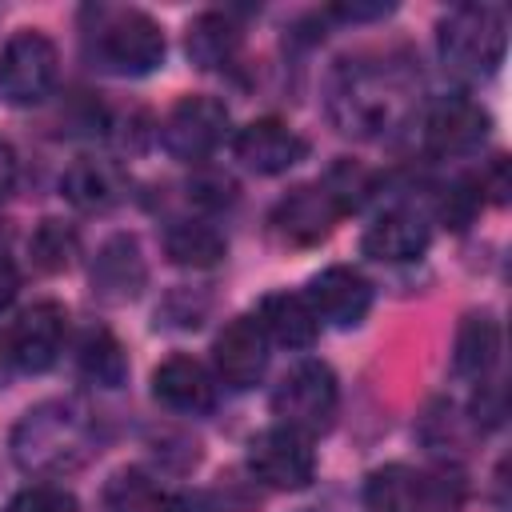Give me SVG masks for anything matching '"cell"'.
I'll return each instance as SVG.
<instances>
[{
  "mask_svg": "<svg viewBox=\"0 0 512 512\" xmlns=\"http://www.w3.org/2000/svg\"><path fill=\"white\" fill-rule=\"evenodd\" d=\"M500 360V324L488 312H472L460 320L456 328V344H452V368L464 380H488V372Z\"/></svg>",
  "mask_w": 512,
  "mask_h": 512,
  "instance_id": "obj_20",
  "label": "cell"
},
{
  "mask_svg": "<svg viewBox=\"0 0 512 512\" xmlns=\"http://www.w3.org/2000/svg\"><path fill=\"white\" fill-rule=\"evenodd\" d=\"M436 48L448 72L456 76H488L504 60L508 48V24L504 12L492 4H456L436 32Z\"/></svg>",
  "mask_w": 512,
  "mask_h": 512,
  "instance_id": "obj_4",
  "label": "cell"
},
{
  "mask_svg": "<svg viewBox=\"0 0 512 512\" xmlns=\"http://www.w3.org/2000/svg\"><path fill=\"white\" fill-rule=\"evenodd\" d=\"M484 136H488V112L464 92L436 96L424 112V148L436 156H464L480 148Z\"/></svg>",
  "mask_w": 512,
  "mask_h": 512,
  "instance_id": "obj_10",
  "label": "cell"
},
{
  "mask_svg": "<svg viewBox=\"0 0 512 512\" xmlns=\"http://www.w3.org/2000/svg\"><path fill=\"white\" fill-rule=\"evenodd\" d=\"M152 396L172 412H208L216 404V380L200 360L168 356L152 372Z\"/></svg>",
  "mask_w": 512,
  "mask_h": 512,
  "instance_id": "obj_18",
  "label": "cell"
},
{
  "mask_svg": "<svg viewBox=\"0 0 512 512\" xmlns=\"http://www.w3.org/2000/svg\"><path fill=\"white\" fill-rule=\"evenodd\" d=\"M320 184H324V192L332 196V204L340 208V216H344V212H356V208L372 196L376 176H372L364 164H356V160H336Z\"/></svg>",
  "mask_w": 512,
  "mask_h": 512,
  "instance_id": "obj_26",
  "label": "cell"
},
{
  "mask_svg": "<svg viewBox=\"0 0 512 512\" xmlns=\"http://www.w3.org/2000/svg\"><path fill=\"white\" fill-rule=\"evenodd\" d=\"M64 332H68V312L56 300H40L28 312H20V320L8 328L16 368L48 372L64 348Z\"/></svg>",
  "mask_w": 512,
  "mask_h": 512,
  "instance_id": "obj_15",
  "label": "cell"
},
{
  "mask_svg": "<svg viewBox=\"0 0 512 512\" xmlns=\"http://www.w3.org/2000/svg\"><path fill=\"white\" fill-rule=\"evenodd\" d=\"M304 300H308L316 320H324L332 328H356L372 308V284L356 268L332 264L308 280Z\"/></svg>",
  "mask_w": 512,
  "mask_h": 512,
  "instance_id": "obj_12",
  "label": "cell"
},
{
  "mask_svg": "<svg viewBox=\"0 0 512 512\" xmlns=\"http://www.w3.org/2000/svg\"><path fill=\"white\" fill-rule=\"evenodd\" d=\"M108 508L112 512H168V500L136 472H120L108 484Z\"/></svg>",
  "mask_w": 512,
  "mask_h": 512,
  "instance_id": "obj_27",
  "label": "cell"
},
{
  "mask_svg": "<svg viewBox=\"0 0 512 512\" xmlns=\"http://www.w3.org/2000/svg\"><path fill=\"white\" fill-rule=\"evenodd\" d=\"M392 4H336L332 16L340 20H376V16H388Z\"/></svg>",
  "mask_w": 512,
  "mask_h": 512,
  "instance_id": "obj_33",
  "label": "cell"
},
{
  "mask_svg": "<svg viewBox=\"0 0 512 512\" xmlns=\"http://www.w3.org/2000/svg\"><path fill=\"white\" fill-rule=\"evenodd\" d=\"M164 252L180 268H212L224 260V236L204 220H172L164 232Z\"/></svg>",
  "mask_w": 512,
  "mask_h": 512,
  "instance_id": "obj_23",
  "label": "cell"
},
{
  "mask_svg": "<svg viewBox=\"0 0 512 512\" xmlns=\"http://www.w3.org/2000/svg\"><path fill=\"white\" fill-rule=\"evenodd\" d=\"M224 136H228V108H224V100L204 96V92L184 96V100L164 116V124H160L164 148H168L176 160H188V164L208 160V156L220 148Z\"/></svg>",
  "mask_w": 512,
  "mask_h": 512,
  "instance_id": "obj_8",
  "label": "cell"
},
{
  "mask_svg": "<svg viewBox=\"0 0 512 512\" xmlns=\"http://www.w3.org/2000/svg\"><path fill=\"white\" fill-rule=\"evenodd\" d=\"M88 280H92V296L100 304H128L140 296L144 280H148V264H144V252H140V240L120 232V236H108L88 268Z\"/></svg>",
  "mask_w": 512,
  "mask_h": 512,
  "instance_id": "obj_13",
  "label": "cell"
},
{
  "mask_svg": "<svg viewBox=\"0 0 512 512\" xmlns=\"http://www.w3.org/2000/svg\"><path fill=\"white\" fill-rule=\"evenodd\" d=\"M8 512H80L76 496L60 484H32L24 492H16Z\"/></svg>",
  "mask_w": 512,
  "mask_h": 512,
  "instance_id": "obj_29",
  "label": "cell"
},
{
  "mask_svg": "<svg viewBox=\"0 0 512 512\" xmlns=\"http://www.w3.org/2000/svg\"><path fill=\"white\" fill-rule=\"evenodd\" d=\"M100 428L80 400H44L12 428V460L32 476H64L96 456Z\"/></svg>",
  "mask_w": 512,
  "mask_h": 512,
  "instance_id": "obj_2",
  "label": "cell"
},
{
  "mask_svg": "<svg viewBox=\"0 0 512 512\" xmlns=\"http://www.w3.org/2000/svg\"><path fill=\"white\" fill-rule=\"evenodd\" d=\"M212 360H216V376L228 388H252L268 368V336L256 324V316L228 320L212 344Z\"/></svg>",
  "mask_w": 512,
  "mask_h": 512,
  "instance_id": "obj_14",
  "label": "cell"
},
{
  "mask_svg": "<svg viewBox=\"0 0 512 512\" xmlns=\"http://www.w3.org/2000/svg\"><path fill=\"white\" fill-rule=\"evenodd\" d=\"M256 324L264 328L268 340L284 344V348H308L316 340V328L320 320L312 316L308 300L296 296V292H272L260 300L256 308Z\"/></svg>",
  "mask_w": 512,
  "mask_h": 512,
  "instance_id": "obj_21",
  "label": "cell"
},
{
  "mask_svg": "<svg viewBox=\"0 0 512 512\" xmlns=\"http://www.w3.org/2000/svg\"><path fill=\"white\" fill-rule=\"evenodd\" d=\"M188 200L204 212H220L228 204H236V180L228 172H216V168H200L192 180H188Z\"/></svg>",
  "mask_w": 512,
  "mask_h": 512,
  "instance_id": "obj_28",
  "label": "cell"
},
{
  "mask_svg": "<svg viewBox=\"0 0 512 512\" xmlns=\"http://www.w3.org/2000/svg\"><path fill=\"white\" fill-rule=\"evenodd\" d=\"M80 240H76V228L64 224V220H40L32 240H28V252H32V264L40 272H64L76 256Z\"/></svg>",
  "mask_w": 512,
  "mask_h": 512,
  "instance_id": "obj_25",
  "label": "cell"
},
{
  "mask_svg": "<svg viewBox=\"0 0 512 512\" xmlns=\"http://www.w3.org/2000/svg\"><path fill=\"white\" fill-rule=\"evenodd\" d=\"M12 368H16V356H12V336H8V332H0V388L8 384Z\"/></svg>",
  "mask_w": 512,
  "mask_h": 512,
  "instance_id": "obj_35",
  "label": "cell"
},
{
  "mask_svg": "<svg viewBox=\"0 0 512 512\" xmlns=\"http://www.w3.org/2000/svg\"><path fill=\"white\" fill-rule=\"evenodd\" d=\"M232 152L244 168L260 172V176H280L308 156V140L296 128H288L284 120L260 116L232 136Z\"/></svg>",
  "mask_w": 512,
  "mask_h": 512,
  "instance_id": "obj_11",
  "label": "cell"
},
{
  "mask_svg": "<svg viewBox=\"0 0 512 512\" xmlns=\"http://www.w3.org/2000/svg\"><path fill=\"white\" fill-rule=\"evenodd\" d=\"M364 504L372 512H456V492L440 476L416 472L408 464H388L368 476Z\"/></svg>",
  "mask_w": 512,
  "mask_h": 512,
  "instance_id": "obj_7",
  "label": "cell"
},
{
  "mask_svg": "<svg viewBox=\"0 0 512 512\" xmlns=\"http://www.w3.org/2000/svg\"><path fill=\"white\" fill-rule=\"evenodd\" d=\"M88 48L116 76H148L164 64V32L140 8H88Z\"/></svg>",
  "mask_w": 512,
  "mask_h": 512,
  "instance_id": "obj_3",
  "label": "cell"
},
{
  "mask_svg": "<svg viewBox=\"0 0 512 512\" xmlns=\"http://www.w3.org/2000/svg\"><path fill=\"white\" fill-rule=\"evenodd\" d=\"M16 292H20V272H16V264L0 252V312L16 300Z\"/></svg>",
  "mask_w": 512,
  "mask_h": 512,
  "instance_id": "obj_32",
  "label": "cell"
},
{
  "mask_svg": "<svg viewBox=\"0 0 512 512\" xmlns=\"http://www.w3.org/2000/svg\"><path fill=\"white\" fill-rule=\"evenodd\" d=\"M60 192L72 208L80 212H112L124 196H128V172L116 160H100V156H80L64 168L60 176Z\"/></svg>",
  "mask_w": 512,
  "mask_h": 512,
  "instance_id": "obj_16",
  "label": "cell"
},
{
  "mask_svg": "<svg viewBox=\"0 0 512 512\" xmlns=\"http://www.w3.org/2000/svg\"><path fill=\"white\" fill-rule=\"evenodd\" d=\"M340 404V388L328 364L320 360H300L272 392V412L280 428H292L300 436H316L332 424Z\"/></svg>",
  "mask_w": 512,
  "mask_h": 512,
  "instance_id": "obj_5",
  "label": "cell"
},
{
  "mask_svg": "<svg viewBox=\"0 0 512 512\" xmlns=\"http://www.w3.org/2000/svg\"><path fill=\"white\" fill-rule=\"evenodd\" d=\"M12 184H16V152L0 140V200L12 192Z\"/></svg>",
  "mask_w": 512,
  "mask_h": 512,
  "instance_id": "obj_34",
  "label": "cell"
},
{
  "mask_svg": "<svg viewBox=\"0 0 512 512\" xmlns=\"http://www.w3.org/2000/svg\"><path fill=\"white\" fill-rule=\"evenodd\" d=\"M76 368H80L84 380H92L100 388H120L124 376H128L124 344L108 328H88L76 344Z\"/></svg>",
  "mask_w": 512,
  "mask_h": 512,
  "instance_id": "obj_24",
  "label": "cell"
},
{
  "mask_svg": "<svg viewBox=\"0 0 512 512\" xmlns=\"http://www.w3.org/2000/svg\"><path fill=\"white\" fill-rule=\"evenodd\" d=\"M340 220V208L332 204V196L324 192V184H300L292 188L276 212H272V224L276 232L288 240V244H320L328 240V232L336 228Z\"/></svg>",
  "mask_w": 512,
  "mask_h": 512,
  "instance_id": "obj_17",
  "label": "cell"
},
{
  "mask_svg": "<svg viewBox=\"0 0 512 512\" xmlns=\"http://www.w3.org/2000/svg\"><path fill=\"white\" fill-rule=\"evenodd\" d=\"M360 248H364V256H372L380 264H408V260L424 256L428 224L412 208H392V212H384V216H376L368 224Z\"/></svg>",
  "mask_w": 512,
  "mask_h": 512,
  "instance_id": "obj_19",
  "label": "cell"
},
{
  "mask_svg": "<svg viewBox=\"0 0 512 512\" xmlns=\"http://www.w3.org/2000/svg\"><path fill=\"white\" fill-rule=\"evenodd\" d=\"M188 60L200 68V72H216V68H228L236 56H240V28L232 24V16L224 12H200L192 24H188Z\"/></svg>",
  "mask_w": 512,
  "mask_h": 512,
  "instance_id": "obj_22",
  "label": "cell"
},
{
  "mask_svg": "<svg viewBox=\"0 0 512 512\" xmlns=\"http://www.w3.org/2000/svg\"><path fill=\"white\" fill-rule=\"evenodd\" d=\"M56 68H60L56 44L44 32L24 28L8 36V44L0 48V96L16 108L40 104L56 84Z\"/></svg>",
  "mask_w": 512,
  "mask_h": 512,
  "instance_id": "obj_6",
  "label": "cell"
},
{
  "mask_svg": "<svg viewBox=\"0 0 512 512\" xmlns=\"http://www.w3.org/2000/svg\"><path fill=\"white\" fill-rule=\"evenodd\" d=\"M480 208V192H476V180H452L440 196V220L448 228H468V220L476 216Z\"/></svg>",
  "mask_w": 512,
  "mask_h": 512,
  "instance_id": "obj_30",
  "label": "cell"
},
{
  "mask_svg": "<svg viewBox=\"0 0 512 512\" xmlns=\"http://www.w3.org/2000/svg\"><path fill=\"white\" fill-rule=\"evenodd\" d=\"M412 76L388 60H340L328 80V116L344 136L376 140L408 120Z\"/></svg>",
  "mask_w": 512,
  "mask_h": 512,
  "instance_id": "obj_1",
  "label": "cell"
},
{
  "mask_svg": "<svg viewBox=\"0 0 512 512\" xmlns=\"http://www.w3.org/2000/svg\"><path fill=\"white\" fill-rule=\"evenodd\" d=\"M476 192H480V200L488 196L492 204H504V200H508V160H504V156H496V160L488 164V172L476 176Z\"/></svg>",
  "mask_w": 512,
  "mask_h": 512,
  "instance_id": "obj_31",
  "label": "cell"
},
{
  "mask_svg": "<svg viewBox=\"0 0 512 512\" xmlns=\"http://www.w3.org/2000/svg\"><path fill=\"white\" fill-rule=\"evenodd\" d=\"M248 468L260 484L280 488V492H296L308 488L316 476V452L312 440L292 432V428H268L248 444Z\"/></svg>",
  "mask_w": 512,
  "mask_h": 512,
  "instance_id": "obj_9",
  "label": "cell"
}]
</instances>
